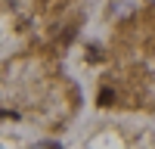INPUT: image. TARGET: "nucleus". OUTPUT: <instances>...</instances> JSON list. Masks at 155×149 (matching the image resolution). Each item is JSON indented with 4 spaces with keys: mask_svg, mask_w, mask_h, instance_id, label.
I'll list each match as a JSON object with an SVG mask.
<instances>
[{
    "mask_svg": "<svg viewBox=\"0 0 155 149\" xmlns=\"http://www.w3.org/2000/svg\"><path fill=\"white\" fill-rule=\"evenodd\" d=\"M112 99H115V93H112V90H99V106H109Z\"/></svg>",
    "mask_w": 155,
    "mask_h": 149,
    "instance_id": "obj_1",
    "label": "nucleus"
}]
</instances>
